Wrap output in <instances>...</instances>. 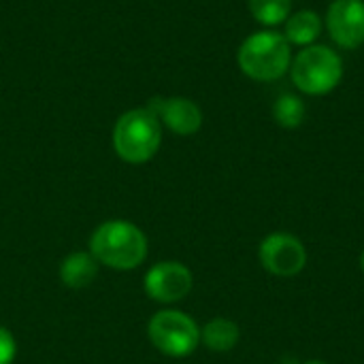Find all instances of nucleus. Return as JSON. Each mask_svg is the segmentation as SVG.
<instances>
[{
    "label": "nucleus",
    "instance_id": "f257e3e1",
    "mask_svg": "<svg viewBox=\"0 0 364 364\" xmlns=\"http://www.w3.org/2000/svg\"><path fill=\"white\" fill-rule=\"evenodd\" d=\"M92 256L117 271H128L139 267L147 256V239L130 222H107L96 228L90 241Z\"/></svg>",
    "mask_w": 364,
    "mask_h": 364
},
{
    "label": "nucleus",
    "instance_id": "f03ea898",
    "mask_svg": "<svg viewBox=\"0 0 364 364\" xmlns=\"http://www.w3.org/2000/svg\"><path fill=\"white\" fill-rule=\"evenodd\" d=\"M162 141V124L147 109L126 111L113 128V149L115 154L130 164H143L151 160Z\"/></svg>",
    "mask_w": 364,
    "mask_h": 364
},
{
    "label": "nucleus",
    "instance_id": "7ed1b4c3",
    "mask_svg": "<svg viewBox=\"0 0 364 364\" xmlns=\"http://www.w3.org/2000/svg\"><path fill=\"white\" fill-rule=\"evenodd\" d=\"M239 66L254 81H275L290 68V43L275 30H262L239 47Z\"/></svg>",
    "mask_w": 364,
    "mask_h": 364
},
{
    "label": "nucleus",
    "instance_id": "20e7f679",
    "mask_svg": "<svg viewBox=\"0 0 364 364\" xmlns=\"http://www.w3.org/2000/svg\"><path fill=\"white\" fill-rule=\"evenodd\" d=\"M294 85L309 94L322 96L335 90L343 77V62L339 53L326 45H309L292 60Z\"/></svg>",
    "mask_w": 364,
    "mask_h": 364
},
{
    "label": "nucleus",
    "instance_id": "39448f33",
    "mask_svg": "<svg viewBox=\"0 0 364 364\" xmlns=\"http://www.w3.org/2000/svg\"><path fill=\"white\" fill-rule=\"evenodd\" d=\"M149 341L162 354L173 358L190 356L200 341V328L196 322L181 311H160L149 320Z\"/></svg>",
    "mask_w": 364,
    "mask_h": 364
},
{
    "label": "nucleus",
    "instance_id": "423d86ee",
    "mask_svg": "<svg viewBox=\"0 0 364 364\" xmlns=\"http://www.w3.org/2000/svg\"><path fill=\"white\" fill-rule=\"evenodd\" d=\"M258 256H260L262 267L277 277H294L307 264V252L303 243L296 237L286 235V232L269 235L260 243Z\"/></svg>",
    "mask_w": 364,
    "mask_h": 364
},
{
    "label": "nucleus",
    "instance_id": "0eeeda50",
    "mask_svg": "<svg viewBox=\"0 0 364 364\" xmlns=\"http://www.w3.org/2000/svg\"><path fill=\"white\" fill-rule=\"evenodd\" d=\"M331 38L343 49H356L364 43L363 0H335L326 13Z\"/></svg>",
    "mask_w": 364,
    "mask_h": 364
},
{
    "label": "nucleus",
    "instance_id": "6e6552de",
    "mask_svg": "<svg viewBox=\"0 0 364 364\" xmlns=\"http://www.w3.org/2000/svg\"><path fill=\"white\" fill-rule=\"evenodd\" d=\"M147 109L164 124L171 128L175 134L190 136L200 130L203 126V111L196 102L183 96H173V98H151L147 102Z\"/></svg>",
    "mask_w": 364,
    "mask_h": 364
},
{
    "label": "nucleus",
    "instance_id": "1a4fd4ad",
    "mask_svg": "<svg viewBox=\"0 0 364 364\" xmlns=\"http://www.w3.org/2000/svg\"><path fill=\"white\" fill-rule=\"evenodd\" d=\"M192 290V273L179 262H160L145 277V292L160 303H175Z\"/></svg>",
    "mask_w": 364,
    "mask_h": 364
},
{
    "label": "nucleus",
    "instance_id": "9d476101",
    "mask_svg": "<svg viewBox=\"0 0 364 364\" xmlns=\"http://www.w3.org/2000/svg\"><path fill=\"white\" fill-rule=\"evenodd\" d=\"M96 275H98V260L85 252L70 254L68 258H64V262L60 267L62 284L68 288H75V290L90 286L96 279Z\"/></svg>",
    "mask_w": 364,
    "mask_h": 364
},
{
    "label": "nucleus",
    "instance_id": "9b49d317",
    "mask_svg": "<svg viewBox=\"0 0 364 364\" xmlns=\"http://www.w3.org/2000/svg\"><path fill=\"white\" fill-rule=\"evenodd\" d=\"M239 326L226 318H215L200 331V341L213 352H230L239 343Z\"/></svg>",
    "mask_w": 364,
    "mask_h": 364
},
{
    "label": "nucleus",
    "instance_id": "f8f14e48",
    "mask_svg": "<svg viewBox=\"0 0 364 364\" xmlns=\"http://www.w3.org/2000/svg\"><path fill=\"white\" fill-rule=\"evenodd\" d=\"M322 32V21L314 11H299L286 21V38L294 45H311Z\"/></svg>",
    "mask_w": 364,
    "mask_h": 364
},
{
    "label": "nucleus",
    "instance_id": "ddd939ff",
    "mask_svg": "<svg viewBox=\"0 0 364 364\" xmlns=\"http://www.w3.org/2000/svg\"><path fill=\"white\" fill-rule=\"evenodd\" d=\"M250 13L264 26H277L290 17L292 0H250Z\"/></svg>",
    "mask_w": 364,
    "mask_h": 364
},
{
    "label": "nucleus",
    "instance_id": "4468645a",
    "mask_svg": "<svg viewBox=\"0 0 364 364\" xmlns=\"http://www.w3.org/2000/svg\"><path fill=\"white\" fill-rule=\"evenodd\" d=\"M273 115L275 122L284 128H296L305 119V105L299 96L294 94H284L275 100L273 105Z\"/></svg>",
    "mask_w": 364,
    "mask_h": 364
},
{
    "label": "nucleus",
    "instance_id": "2eb2a0df",
    "mask_svg": "<svg viewBox=\"0 0 364 364\" xmlns=\"http://www.w3.org/2000/svg\"><path fill=\"white\" fill-rule=\"evenodd\" d=\"M17 354V346H15V339L13 335L0 326V364H11L13 358Z\"/></svg>",
    "mask_w": 364,
    "mask_h": 364
},
{
    "label": "nucleus",
    "instance_id": "dca6fc26",
    "mask_svg": "<svg viewBox=\"0 0 364 364\" xmlns=\"http://www.w3.org/2000/svg\"><path fill=\"white\" fill-rule=\"evenodd\" d=\"M305 364H328V363H324V360H307Z\"/></svg>",
    "mask_w": 364,
    "mask_h": 364
},
{
    "label": "nucleus",
    "instance_id": "f3484780",
    "mask_svg": "<svg viewBox=\"0 0 364 364\" xmlns=\"http://www.w3.org/2000/svg\"><path fill=\"white\" fill-rule=\"evenodd\" d=\"M360 267H363V271H364V252H363V256H360Z\"/></svg>",
    "mask_w": 364,
    "mask_h": 364
}]
</instances>
